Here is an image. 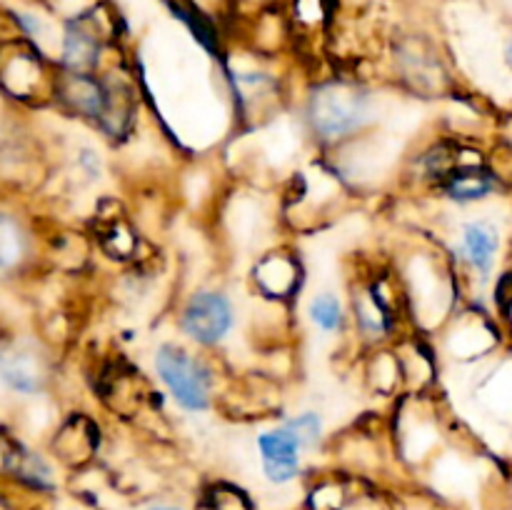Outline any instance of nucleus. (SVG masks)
Listing matches in <instances>:
<instances>
[{"label":"nucleus","mask_w":512,"mask_h":510,"mask_svg":"<svg viewBox=\"0 0 512 510\" xmlns=\"http://www.w3.org/2000/svg\"><path fill=\"white\" fill-rule=\"evenodd\" d=\"M283 425L290 430V433L295 435V438H298V443L303 445L305 453L323 445V440H325V418H323V413H320V410H315V408L298 410V413L288 415V418L283 420Z\"/></svg>","instance_id":"13"},{"label":"nucleus","mask_w":512,"mask_h":510,"mask_svg":"<svg viewBox=\"0 0 512 510\" xmlns=\"http://www.w3.org/2000/svg\"><path fill=\"white\" fill-rule=\"evenodd\" d=\"M505 60H508V65H510V68H512V40H510L508 50H505Z\"/></svg>","instance_id":"17"},{"label":"nucleus","mask_w":512,"mask_h":510,"mask_svg":"<svg viewBox=\"0 0 512 510\" xmlns=\"http://www.w3.org/2000/svg\"><path fill=\"white\" fill-rule=\"evenodd\" d=\"M498 250H500V233L490 220H470V223L463 225V230H460L458 255L483 280L493 273Z\"/></svg>","instance_id":"9"},{"label":"nucleus","mask_w":512,"mask_h":510,"mask_svg":"<svg viewBox=\"0 0 512 510\" xmlns=\"http://www.w3.org/2000/svg\"><path fill=\"white\" fill-rule=\"evenodd\" d=\"M440 180H443L445 198L460 205L478 203L495 190V175L485 168H475V165L448 170Z\"/></svg>","instance_id":"11"},{"label":"nucleus","mask_w":512,"mask_h":510,"mask_svg":"<svg viewBox=\"0 0 512 510\" xmlns=\"http://www.w3.org/2000/svg\"><path fill=\"white\" fill-rule=\"evenodd\" d=\"M145 510H185V508H180V505H175V503H153V505H148Z\"/></svg>","instance_id":"16"},{"label":"nucleus","mask_w":512,"mask_h":510,"mask_svg":"<svg viewBox=\"0 0 512 510\" xmlns=\"http://www.w3.org/2000/svg\"><path fill=\"white\" fill-rule=\"evenodd\" d=\"M253 280L265 298H288L298 288V263L288 253L273 250L253 265Z\"/></svg>","instance_id":"10"},{"label":"nucleus","mask_w":512,"mask_h":510,"mask_svg":"<svg viewBox=\"0 0 512 510\" xmlns=\"http://www.w3.org/2000/svg\"><path fill=\"white\" fill-rule=\"evenodd\" d=\"M103 38L85 18H73L65 25L60 40V65L63 73H98Z\"/></svg>","instance_id":"8"},{"label":"nucleus","mask_w":512,"mask_h":510,"mask_svg":"<svg viewBox=\"0 0 512 510\" xmlns=\"http://www.w3.org/2000/svg\"><path fill=\"white\" fill-rule=\"evenodd\" d=\"M23 245L25 238L18 225L0 215V270H8L18 263L20 255H23Z\"/></svg>","instance_id":"15"},{"label":"nucleus","mask_w":512,"mask_h":510,"mask_svg":"<svg viewBox=\"0 0 512 510\" xmlns=\"http://www.w3.org/2000/svg\"><path fill=\"white\" fill-rule=\"evenodd\" d=\"M378 98L353 78H328L310 85L303 103V125L323 148H343L363 138L375 123Z\"/></svg>","instance_id":"1"},{"label":"nucleus","mask_w":512,"mask_h":510,"mask_svg":"<svg viewBox=\"0 0 512 510\" xmlns=\"http://www.w3.org/2000/svg\"><path fill=\"white\" fill-rule=\"evenodd\" d=\"M153 373L173 405L188 415H205L215 408L218 373L203 353L178 340H163L153 350Z\"/></svg>","instance_id":"2"},{"label":"nucleus","mask_w":512,"mask_h":510,"mask_svg":"<svg viewBox=\"0 0 512 510\" xmlns=\"http://www.w3.org/2000/svg\"><path fill=\"white\" fill-rule=\"evenodd\" d=\"M260 470L270 485H288L303 473V445L283 423L270 425L255 435Z\"/></svg>","instance_id":"6"},{"label":"nucleus","mask_w":512,"mask_h":510,"mask_svg":"<svg viewBox=\"0 0 512 510\" xmlns=\"http://www.w3.org/2000/svg\"><path fill=\"white\" fill-rule=\"evenodd\" d=\"M373 355H375V358L370 360L368 380L373 383V388L390 393V390L395 388V383L403 378L398 353H373Z\"/></svg>","instance_id":"14"},{"label":"nucleus","mask_w":512,"mask_h":510,"mask_svg":"<svg viewBox=\"0 0 512 510\" xmlns=\"http://www.w3.org/2000/svg\"><path fill=\"white\" fill-rule=\"evenodd\" d=\"M398 295L388 288L383 278L368 280V283L353 288L348 305V318L358 330V338L365 343L380 345L395 333L398 325Z\"/></svg>","instance_id":"5"},{"label":"nucleus","mask_w":512,"mask_h":510,"mask_svg":"<svg viewBox=\"0 0 512 510\" xmlns=\"http://www.w3.org/2000/svg\"><path fill=\"white\" fill-rule=\"evenodd\" d=\"M55 98L63 103L65 113L73 118L98 125L108 135L120 130L115 113H118V95L113 85L105 83L98 73H63V78L53 85Z\"/></svg>","instance_id":"4"},{"label":"nucleus","mask_w":512,"mask_h":510,"mask_svg":"<svg viewBox=\"0 0 512 510\" xmlns=\"http://www.w3.org/2000/svg\"><path fill=\"white\" fill-rule=\"evenodd\" d=\"M238 323V310L233 298L223 288L200 285L190 290L175 313V328L195 348H218Z\"/></svg>","instance_id":"3"},{"label":"nucleus","mask_w":512,"mask_h":510,"mask_svg":"<svg viewBox=\"0 0 512 510\" xmlns=\"http://www.w3.org/2000/svg\"><path fill=\"white\" fill-rule=\"evenodd\" d=\"M48 363L30 345H8L0 350V380L18 395H38L48 383Z\"/></svg>","instance_id":"7"},{"label":"nucleus","mask_w":512,"mask_h":510,"mask_svg":"<svg viewBox=\"0 0 512 510\" xmlns=\"http://www.w3.org/2000/svg\"><path fill=\"white\" fill-rule=\"evenodd\" d=\"M308 320L323 335H340L348 325V305L333 290H320L308 300Z\"/></svg>","instance_id":"12"},{"label":"nucleus","mask_w":512,"mask_h":510,"mask_svg":"<svg viewBox=\"0 0 512 510\" xmlns=\"http://www.w3.org/2000/svg\"><path fill=\"white\" fill-rule=\"evenodd\" d=\"M203 510H215V508H210V505H205V508Z\"/></svg>","instance_id":"18"}]
</instances>
